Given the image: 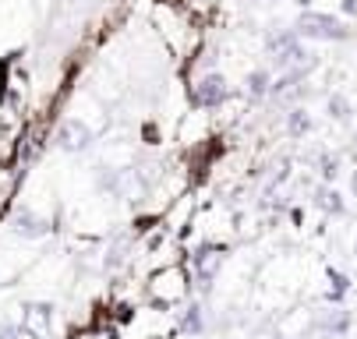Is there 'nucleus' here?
<instances>
[{
  "label": "nucleus",
  "mask_w": 357,
  "mask_h": 339,
  "mask_svg": "<svg viewBox=\"0 0 357 339\" xmlns=\"http://www.w3.org/2000/svg\"><path fill=\"white\" fill-rule=\"evenodd\" d=\"M350 195H354V198H357V170H354V173H350Z\"/></svg>",
  "instance_id": "22"
},
{
  "label": "nucleus",
  "mask_w": 357,
  "mask_h": 339,
  "mask_svg": "<svg viewBox=\"0 0 357 339\" xmlns=\"http://www.w3.org/2000/svg\"><path fill=\"white\" fill-rule=\"evenodd\" d=\"M177 332H184V336H202V332H206V308H202V304H188L181 311V318H177Z\"/></svg>",
  "instance_id": "11"
},
{
  "label": "nucleus",
  "mask_w": 357,
  "mask_h": 339,
  "mask_svg": "<svg viewBox=\"0 0 357 339\" xmlns=\"http://www.w3.org/2000/svg\"><path fill=\"white\" fill-rule=\"evenodd\" d=\"M92 145V127L85 124V120H78V117H68V120H61V127H57V149L61 152H85Z\"/></svg>",
  "instance_id": "6"
},
{
  "label": "nucleus",
  "mask_w": 357,
  "mask_h": 339,
  "mask_svg": "<svg viewBox=\"0 0 357 339\" xmlns=\"http://www.w3.org/2000/svg\"><path fill=\"white\" fill-rule=\"evenodd\" d=\"M11 230H15L18 237L36 240V237H46V233H50V223H46L43 216H36L32 209H18L15 219H11Z\"/></svg>",
  "instance_id": "9"
},
{
  "label": "nucleus",
  "mask_w": 357,
  "mask_h": 339,
  "mask_svg": "<svg viewBox=\"0 0 357 339\" xmlns=\"http://www.w3.org/2000/svg\"><path fill=\"white\" fill-rule=\"evenodd\" d=\"M312 127H315V120H312V113L304 110V107H294V110L287 113V134H290V138L312 134Z\"/></svg>",
  "instance_id": "13"
},
{
  "label": "nucleus",
  "mask_w": 357,
  "mask_h": 339,
  "mask_svg": "<svg viewBox=\"0 0 357 339\" xmlns=\"http://www.w3.org/2000/svg\"><path fill=\"white\" fill-rule=\"evenodd\" d=\"M244 92H248V100H266V95L273 92V74L266 71V68H255L251 74H248V81H244Z\"/></svg>",
  "instance_id": "12"
},
{
  "label": "nucleus",
  "mask_w": 357,
  "mask_h": 339,
  "mask_svg": "<svg viewBox=\"0 0 357 339\" xmlns=\"http://www.w3.org/2000/svg\"><path fill=\"white\" fill-rule=\"evenodd\" d=\"M294 29L301 32V39H315V42H343V39H350V25L343 18L329 15V11H301Z\"/></svg>",
  "instance_id": "3"
},
{
  "label": "nucleus",
  "mask_w": 357,
  "mask_h": 339,
  "mask_svg": "<svg viewBox=\"0 0 357 339\" xmlns=\"http://www.w3.org/2000/svg\"><path fill=\"white\" fill-rule=\"evenodd\" d=\"M163 240H167V233H163V226H156V230L145 237V251H149V255H156V251L163 248Z\"/></svg>",
  "instance_id": "17"
},
{
  "label": "nucleus",
  "mask_w": 357,
  "mask_h": 339,
  "mask_svg": "<svg viewBox=\"0 0 357 339\" xmlns=\"http://www.w3.org/2000/svg\"><path fill=\"white\" fill-rule=\"evenodd\" d=\"M124 262H128V240H114L107 258H103V265H107V272H117Z\"/></svg>",
  "instance_id": "15"
},
{
  "label": "nucleus",
  "mask_w": 357,
  "mask_h": 339,
  "mask_svg": "<svg viewBox=\"0 0 357 339\" xmlns=\"http://www.w3.org/2000/svg\"><path fill=\"white\" fill-rule=\"evenodd\" d=\"M227 248L223 244H216V240H202V244L195 248V255H191V265H195V286H198V294H213V283H216V272H220V265H223V255Z\"/></svg>",
  "instance_id": "4"
},
{
  "label": "nucleus",
  "mask_w": 357,
  "mask_h": 339,
  "mask_svg": "<svg viewBox=\"0 0 357 339\" xmlns=\"http://www.w3.org/2000/svg\"><path fill=\"white\" fill-rule=\"evenodd\" d=\"M191 290V279L181 265H167V269H156L149 276V304L160 308V311H170L174 304H181Z\"/></svg>",
  "instance_id": "1"
},
{
  "label": "nucleus",
  "mask_w": 357,
  "mask_h": 339,
  "mask_svg": "<svg viewBox=\"0 0 357 339\" xmlns=\"http://www.w3.org/2000/svg\"><path fill=\"white\" fill-rule=\"evenodd\" d=\"M312 205H315L319 212H326V216H343V212H347V198L340 195L336 187H329V184L315 187V195H312Z\"/></svg>",
  "instance_id": "10"
},
{
  "label": "nucleus",
  "mask_w": 357,
  "mask_h": 339,
  "mask_svg": "<svg viewBox=\"0 0 357 339\" xmlns=\"http://www.w3.org/2000/svg\"><path fill=\"white\" fill-rule=\"evenodd\" d=\"M326 113L333 117V120H350V113H354V107H350V100H347V95L343 92H333L329 95V100H326Z\"/></svg>",
  "instance_id": "14"
},
{
  "label": "nucleus",
  "mask_w": 357,
  "mask_h": 339,
  "mask_svg": "<svg viewBox=\"0 0 357 339\" xmlns=\"http://www.w3.org/2000/svg\"><path fill=\"white\" fill-rule=\"evenodd\" d=\"M266 50H269L273 64H276V68H283V71H290V68H297V64L315 61V57L308 54V46H304V39H301V32H297V29L269 32V36H266Z\"/></svg>",
  "instance_id": "2"
},
{
  "label": "nucleus",
  "mask_w": 357,
  "mask_h": 339,
  "mask_svg": "<svg viewBox=\"0 0 357 339\" xmlns=\"http://www.w3.org/2000/svg\"><path fill=\"white\" fill-rule=\"evenodd\" d=\"M315 166H319V177H322L326 184H333V180L340 177V159H336V156H329V152H322Z\"/></svg>",
  "instance_id": "16"
},
{
  "label": "nucleus",
  "mask_w": 357,
  "mask_h": 339,
  "mask_svg": "<svg viewBox=\"0 0 357 339\" xmlns=\"http://www.w3.org/2000/svg\"><path fill=\"white\" fill-rule=\"evenodd\" d=\"M142 138H145L149 145H156V141H160V127H156V124H145V127H142Z\"/></svg>",
  "instance_id": "19"
},
{
  "label": "nucleus",
  "mask_w": 357,
  "mask_h": 339,
  "mask_svg": "<svg viewBox=\"0 0 357 339\" xmlns=\"http://www.w3.org/2000/svg\"><path fill=\"white\" fill-rule=\"evenodd\" d=\"M0 339H39V336L25 332L22 325H0Z\"/></svg>",
  "instance_id": "18"
},
{
  "label": "nucleus",
  "mask_w": 357,
  "mask_h": 339,
  "mask_svg": "<svg viewBox=\"0 0 357 339\" xmlns=\"http://www.w3.org/2000/svg\"><path fill=\"white\" fill-rule=\"evenodd\" d=\"M340 8H343L347 18H357V0H340Z\"/></svg>",
  "instance_id": "20"
},
{
  "label": "nucleus",
  "mask_w": 357,
  "mask_h": 339,
  "mask_svg": "<svg viewBox=\"0 0 357 339\" xmlns=\"http://www.w3.org/2000/svg\"><path fill=\"white\" fill-rule=\"evenodd\" d=\"M350 325H354V315H350L347 308H329V311H322L319 322H315V329H319L326 339H340V336H347Z\"/></svg>",
  "instance_id": "8"
},
{
  "label": "nucleus",
  "mask_w": 357,
  "mask_h": 339,
  "mask_svg": "<svg viewBox=\"0 0 357 339\" xmlns=\"http://www.w3.org/2000/svg\"><path fill=\"white\" fill-rule=\"evenodd\" d=\"M294 4H297L301 11H312V4H315V0H294Z\"/></svg>",
  "instance_id": "21"
},
{
  "label": "nucleus",
  "mask_w": 357,
  "mask_h": 339,
  "mask_svg": "<svg viewBox=\"0 0 357 339\" xmlns=\"http://www.w3.org/2000/svg\"><path fill=\"white\" fill-rule=\"evenodd\" d=\"M230 100V85L220 71H206L191 81V103L195 110H220Z\"/></svg>",
  "instance_id": "5"
},
{
  "label": "nucleus",
  "mask_w": 357,
  "mask_h": 339,
  "mask_svg": "<svg viewBox=\"0 0 357 339\" xmlns=\"http://www.w3.org/2000/svg\"><path fill=\"white\" fill-rule=\"evenodd\" d=\"M22 329L39 339H50V332H54V304H46V301L22 304Z\"/></svg>",
  "instance_id": "7"
}]
</instances>
